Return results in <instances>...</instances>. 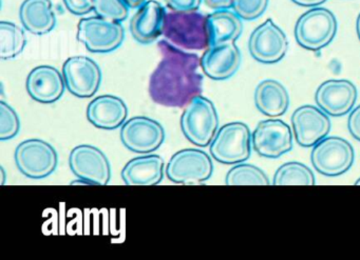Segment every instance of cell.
<instances>
[{
    "label": "cell",
    "instance_id": "1",
    "mask_svg": "<svg viewBox=\"0 0 360 260\" xmlns=\"http://www.w3.org/2000/svg\"><path fill=\"white\" fill-rule=\"evenodd\" d=\"M159 49L162 60L149 79V95L155 104L183 108L203 90L201 58L166 39L160 41Z\"/></svg>",
    "mask_w": 360,
    "mask_h": 260
},
{
    "label": "cell",
    "instance_id": "2",
    "mask_svg": "<svg viewBox=\"0 0 360 260\" xmlns=\"http://www.w3.org/2000/svg\"><path fill=\"white\" fill-rule=\"evenodd\" d=\"M163 36L184 51H200L210 47L207 16L198 11L166 12Z\"/></svg>",
    "mask_w": 360,
    "mask_h": 260
},
{
    "label": "cell",
    "instance_id": "3",
    "mask_svg": "<svg viewBox=\"0 0 360 260\" xmlns=\"http://www.w3.org/2000/svg\"><path fill=\"white\" fill-rule=\"evenodd\" d=\"M181 130L185 138L195 146H210L219 130V116L214 104L204 96L193 97L181 116Z\"/></svg>",
    "mask_w": 360,
    "mask_h": 260
},
{
    "label": "cell",
    "instance_id": "4",
    "mask_svg": "<svg viewBox=\"0 0 360 260\" xmlns=\"http://www.w3.org/2000/svg\"><path fill=\"white\" fill-rule=\"evenodd\" d=\"M212 158L223 165L245 163L252 154V132L241 121L221 127L210 146Z\"/></svg>",
    "mask_w": 360,
    "mask_h": 260
},
{
    "label": "cell",
    "instance_id": "5",
    "mask_svg": "<svg viewBox=\"0 0 360 260\" xmlns=\"http://www.w3.org/2000/svg\"><path fill=\"white\" fill-rule=\"evenodd\" d=\"M337 20L330 10L313 8L300 16L295 27V39L303 49L317 52L328 47L336 36Z\"/></svg>",
    "mask_w": 360,
    "mask_h": 260
},
{
    "label": "cell",
    "instance_id": "6",
    "mask_svg": "<svg viewBox=\"0 0 360 260\" xmlns=\"http://www.w3.org/2000/svg\"><path fill=\"white\" fill-rule=\"evenodd\" d=\"M125 30L121 22L101 16L85 18L77 26V39L92 53L106 54L121 47Z\"/></svg>",
    "mask_w": 360,
    "mask_h": 260
},
{
    "label": "cell",
    "instance_id": "7",
    "mask_svg": "<svg viewBox=\"0 0 360 260\" xmlns=\"http://www.w3.org/2000/svg\"><path fill=\"white\" fill-rule=\"evenodd\" d=\"M355 152L345 138L326 136L313 146L311 161L318 173L328 177H337L347 173L354 163Z\"/></svg>",
    "mask_w": 360,
    "mask_h": 260
},
{
    "label": "cell",
    "instance_id": "8",
    "mask_svg": "<svg viewBox=\"0 0 360 260\" xmlns=\"http://www.w3.org/2000/svg\"><path fill=\"white\" fill-rule=\"evenodd\" d=\"M166 175L176 184H201L214 173V163L207 153L198 149H185L172 155L166 165Z\"/></svg>",
    "mask_w": 360,
    "mask_h": 260
},
{
    "label": "cell",
    "instance_id": "9",
    "mask_svg": "<svg viewBox=\"0 0 360 260\" xmlns=\"http://www.w3.org/2000/svg\"><path fill=\"white\" fill-rule=\"evenodd\" d=\"M16 165L26 177L44 179L56 172L58 155L56 149L43 139H27L18 144L14 153Z\"/></svg>",
    "mask_w": 360,
    "mask_h": 260
},
{
    "label": "cell",
    "instance_id": "10",
    "mask_svg": "<svg viewBox=\"0 0 360 260\" xmlns=\"http://www.w3.org/2000/svg\"><path fill=\"white\" fill-rule=\"evenodd\" d=\"M69 165L84 184L107 186L110 182V163L96 146L90 144L75 146L69 156Z\"/></svg>",
    "mask_w": 360,
    "mask_h": 260
},
{
    "label": "cell",
    "instance_id": "11",
    "mask_svg": "<svg viewBox=\"0 0 360 260\" xmlns=\"http://www.w3.org/2000/svg\"><path fill=\"white\" fill-rule=\"evenodd\" d=\"M66 89L77 98L94 97L102 83L98 64L87 56H72L63 66Z\"/></svg>",
    "mask_w": 360,
    "mask_h": 260
},
{
    "label": "cell",
    "instance_id": "12",
    "mask_svg": "<svg viewBox=\"0 0 360 260\" xmlns=\"http://www.w3.org/2000/svg\"><path fill=\"white\" fill-rule=\"evenodd\" d=\"M252 149L261 157L279 158L292 151V129L280 119L260 121L252 133Z\"/></svg>",
    "mask_w": 360,
    "mask_h": 260
},
{
    "label": "cell",
    "instance_id": "13",
    "mask_svg": "<svg viewBox=\"0 0 360 260\" xmlns=\"http://www.w3.org/2000/svg\"><path fill=\"white\" fill-rule=\"evenodd\" d=\"M125 148L139 154L155 152L165 140V131L159 121L145 116L132 117L121 128Z\"/></svg>",
    "mask_w": 360,
    "mask_h": 260
},
{
    "label": "cell",
    "instance_id": "14",
    "mask_svg": "<svg viewBox=\"0 0 360 260\" xmlns=\"http://www.w3.org/2000/svg\"><path fill=\"white\" fill-rule=\"evenodd\" d=\"M248 50L252 57L261 64H277L288 53V37L273 20H267L250 35Z\"/></svg>",
    "mask_w": 360,
    "mask_h": 260
},
{
    "label": "cell",
    "instance_id": "15",
    "mask_svg": "<svg viewBox=\"0 0 360 260\" xmlns=\"http://www.w3.org/2000/svg\"><path fill=\"white\" fill-rule=\"evenodd\" d=\"M290 121L295 139L303 148H313L328 135L332 127L328 115L311 104L297 108Z\"/></svg>",
    "mask_w": 360,
    "mask_h": 260
},
{
    "label": "cell",
    "instance_id": "16",
    "mask_svg": "<svg viewBox=\"0 0 360 260\" xmlns=\"http://www.w3.org/2000/svg\"><path fill=\"white\" fill-rule=\"evenodd\" d=\"M357 89L347 79H328L316 90L315 102L328 116L341 117L353 110Z\"/></svg>",
    "mask_w": 360,
    "mask_h": 260
},
{
    "label": "cell",
    "instance_id": "17",
    "mask_svg": "<svg viewBox=\"0 0 360 260\" xmlns=\"http://www.w3.org/2000/svg\"><path fill=\"white\" fill-rule=\"evenodd\" d=\"M242 56L235 43L210 46L201 57V69L212 81L231 78L241 66Z\"/></svg>",
    "mask_w": 360,
    "mask_h": 260
},
{
    "label": "cell",
    "instance_id": "18",
    "mask_svg": "<svg viewBox=\"0 0 360 260\" xmlns=\"http://www.w3.org/2000/svg\"><path fill=\"white\" fill-rule=\"evenodd\" d=\"M26 89L35 102L50 104L63 97L66 83L63 73L58 69L51 66H39L29 73Z\"/></svg>",
    "mask_w": 360,
    "mask_h": 260
},
{
    "label": "cell",
    "instance_id": "19",
    "mask_svg": "<svg viewBox=\"0 0 360 260\" xmlns=\"http://www.w3.org/2000/svg\"><path fill=\"white\" fill-rule=\"evenodd\" d=\"M166 10L157 0L145 1L130 20V33L138 43L149 45L163 35Z\"/></svg>",
    "mask_w": 360,
    "mask_h": 260
},
{
    "label": "cell",
    "instance_id": "20",
    "mask_svg": "<svg viewBox=\"0 0 360 260\" xmlns=\"http://www.w3.org/2000/svg\"><path fill=\"white\" fill-rule=\"evenodd\" d=\"M127 116V106L117 96H98L88 104V121L98 129L107 131L119 129L125 123Z\"/></svg>",
    "mask_w": 360,
    "mask_h": 260
},
{
    "label": "cell",
    "instance_id": "21",
    "mask_svg": "<svg viewBox=\"0 0 360 260\" xmlns=\"http://www.w3.org/2000/svg\"><path fill=\"white\" fill-rule=\"evenodd\" d=\"M164 172V159L149 153L128 161L122 170V178L127 186H157L163 180Z\"/></svg>",
    "mask_w": 360,
    "mask_h": 260
},
{
    "label": "cell",
    "instance_id": "22",
    "mask_svg": "<svg viewBox=\"0 0 360 260\" xmlns=\"http://www.w3.org/2000/svg\"><path fill=\"white\" fill-rule=\"evenodd\" d=\"M255 104L265 116L277 118L285 114L290 107L288 90L279 81L266 79L255 90Z\"/></svg>",
    "mask_w": 360,
    "mask_h": 260
},
{
    "label": "cell",
    "instance_id": "23",
    "mask_svg": "<svg viewBox=\"0 0 360 260\" xmlns=\"http://www.w3.org/2000/svg\"><path fill=\"white\" fill-rule=\"evenodd\" d=\"M20 18L24 28L35 35L48 34L56 25L51 0H25L20 6Z\"/></svg>",
    "mask_w": 360,
    "mask_h": 260
},
{
    "label": "cell",
    "instance_id": "24",
    "mask_svg": "<svg viewBox=\"0 0 360 260\" xmlns=\"http://www.w3.org/2000/svg\"><path fill=\"white\" fill-rule=\"evenodd\" d=\"M210 46L236 43L243 32L242 18L229 9L214 10L207 15Z\"/></svg>",
    "mask_w": 360,
    "mask_h": 260
},
{
    "label": "cell",
    "instance_id": "25",
    "mask_svg": "<svg viewBox=\"0 0 360 260\" xmlns=\"http://www.w3.org/2000/svg\"><path fill=\"white\" fill-rule=\"evenodd\" d=\"M27 46L24 29L11 22H0V58L12 60L22 53Z\"/></svg>",
    "mask_w": 360,
    "mask_h": 260
},
{
    "label": "cell",
    "instance_id": "26",
    "mask_svg": "<svg viewBox=\"0 0 360 260\" xmlns=\"http://www.w3.org/2000/svg\"><path fill=\"white\" fill-rule=\"evenodd\" d=\"M315 184L311 170L298 161L283 163L274 175L275 186H314Z\"/></svg>",
    "mask_w": 360,
    "mask_h": 260
},
{
    "label": "cell",
    "instance_id": "27",
    "mask_svg": "<svg viewBox=\"0 0 360 260\" xmlns=\"http://www.w3.org/2000/svg\"><path fill=\"white\" fill-rule=\"evenodd\" d=\"M226 186H269L266 174L254 165L241 163L235 165L227 172L225 177Z\"/></svg>",
    "mask_w": 360,
    "mask_h": 260
},
{
    "label": "cell",
    "instance_id": "28",
    "mask_svg": "<svg viewBox=\"0 0 360 260\" xmlns=\"http://www.w3.org/2000/svg\"><path fill=\"white\" fill-rule=\"evenodd\" d=\"M94 11L101 18L122 22L127 20L129 7L124 0H94Z\"/></svg>",
    "mask_w": 360,
    "mask_h": 260
},
{
    "label": "cell",
    "instance_id": "29",
    "mask_svg": "<svg viewBox=\"0 0 360 260\" xmlns=\"http://www.w3.org/2000/svg\"><path fill=\"white\" fill-rule=\"evenodd\" d=\"M20 121L18 113L7 102H0V139H13L20 133Z\"/></svg>",
    "mask_w": 360,
    "mask_h": 260
},
{
    "label": "cell",
    "instance_id": "30",
    "mask_svg": "<svg viewBox=\"0 0 360 260\" xmlns=\"http://www.w3.org/2000/svg\"><path fill=\"white\" fill-rule=\"evenodd\" d=\"M269 7V0H233V10L244 20L260 18Z\"/></svg>",
    "mask_w": 360,
    "mask_h": 260
},
{
    "label": "cell",
    "instance_id": "31",
    "mask_svg": "<svg viewBox=\"0 0 360 260\" xmlns=\"http://www.w3.org/2000/svg\"><path fill=\"white\" fill-rule=\"evenodd\" d=\"M64 4L75 15H85L94 11V0H64Z\"/></svg>",
    "mask_w": 360,
    "mask_h": 260
},
{
    "label": "cell",
    "instance_id": "32",
    "mask_svg": "<svg viewBox=\"0 0 360 260\" xmlns=\"http://www.w3.org/2000/svg\"><path fill=\"white\" fill-rule=\"evenodd\" d=\"M166 5L172 11H198L202 0H165Z\"/></svg>",
    "mask_w": 360,
    "mask_h": 260
},
{
    "label": "cell",
    "instance_id": "33",
    "mask_svg": "<svg viewBox=\"0 0 360 260\" xmlns=\"http://www.w3.org/2000/svg\"><path fill=\"white\" fill-rule=\"evenodd\" d=\"M347 129L356 140L360 142V104L349 112Z\"/></svg>",
    "mask_w": 360,
    "mask_h": 260
},
{
    "label": "cell",
    "instance_id": "34",
    "mask_svg": "<svg viewBox=\"0 0 360 260\" xmlns=\"http://www.w3.org/2000/svg\"><path fill=\"white\" fill-rule=\"evenodd\" d=\"M204 3L212 10L231 9L233 0H204Z\"/></svg>",
    "mask_w": 360,
    "mask_h": 260
},
{
    "label": "cell",
    "instance_id": "35",
    "mask_svg": "<svg viewBox=\"0 0 360 260\" xmlns=\"http://www.w3.org/2000/svg\"><path fill=\"white\" fill-rule=\"evenodd\" d=\"M292 1L301 7L315 8L326 3V0H292Z\"/></svg>",
    "mask_w": 360,
    "mask_h": 260
},
{
    "label": "cell",
    "instance_id": "36",
    "mask_svg": "<svg viewBox=\"0 0 360 260\" xmlns=\"http://www.w3.org/2000/svg\"><path fill=\"white\" fill-rule=\"evenodd\" d=\"M127 4L128 7L136 9V8L141 7L146 0H124Z\"/></svg>",
    "mask_w": 360,
    "mask_h": 260
},
{
    "label": "cell",
    "instance_id": "37",
    "mask_svg": "<svg viewBox=\"0 0 360 260\" xmlns=\"http://www.w3.org/2000/svg\"><path fill=\"white\" fill-rule=\"evenodd\" d=\"M356 30H357L358 39L360 41V13L358 15L357 22H356Z\"/></svg>",
    "mask_w": 360,
    "mask_h": 260
},
{
    "label": "cell",
    "instance_id": "38",
    "mask_svg": "<svg viewBox=\"0 0 360 260\" xmlns=\"http://www.w3.org/2000/svg\"><path fill=\"white\" fill-rule=\"evenodd\" d=\"M1 175H3V179H1V184H6V179H5L6 173H5V170H4L3 167H1Z\"/></svg>",
    "mask_w": 360,
    "mask_h": 260
},
{
    "label": "cell",
    "instance_id": "39",
    "mask_svg": "<svg viewBox=\"0 0 360 260\" xmlns=\"http://www.w3.org/2000/svg\"><path fill=\"white\" fill-rule=\"evenodd\" d=\"M355 184V186H360V178H358V179L356 180L355 184Z\"/></svg>",
    "mask_w": 360,
    "mask_h": 260
}]
</instances>
